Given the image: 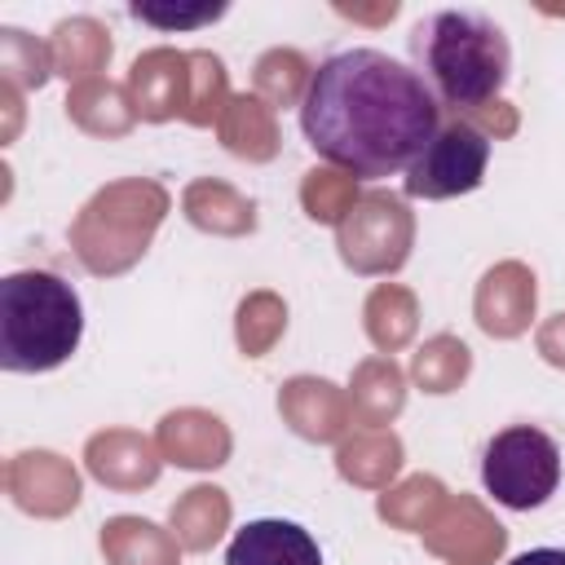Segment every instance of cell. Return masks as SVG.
<instances>
[{
    "label": "cell",
    "instance_id": "cell-4",
    "mask_svg": "<svg viewBox=\"0 0 565 565\" xmlns=\"http://www.w3.org/2000/svg\"><path fill=\"white\" fill-rule=\"evenodd\" d=\"M481 486L508 512L543 508L561 486V446L539 424L499 428L481 450Z\"/></svg>",
    "mask_w": 565,
    "mask_h": 565
},
{
    "label": "cell",
    "instance_id": "cell-6",
    "mask_svg": "<svg viewBox=\"0 0 565 565\" xmlns=\"http://www.w3.org/2000/svg\"><path fill=\"white\" fill-rule=\"evenodd\" d=\"M225 565H322L318 539L282 516L243 521L225 547Z\"/></svg>",
    "mask_w": 565,
    "mask_h": 565
},
{
    "label": "cell",
    "instance_id": "cell-5",
    "mask_svg": "<svg viewBox=\"0 0 565 565\" xmlns=\"http://www.w3.org/2000/svg\"><path fill=\"white\" fill-rule=\"evenodd\" d=\"M486 168H490L486 132L468 119H446L437 137L424 146V154L406 168L402 190L411 199H459L486 181Z\"/></svg>",
    "mask_w": 565,
    "mask_h": 565
},
{
    "label": "cell",
    "instance_id": "cell-2",
    "mask_svg": "<svg viewBox=\"0 0 565 565\" xmlns=\"http://www.w3.org/2000/svg\"><path fill=\"white\" fill-rule=\"evenodd\" d=\"M411 66L441 110L490 106L512 79V44L481 9H433L411 26Z\"/></svg>",
    "mask_w": 565,
    "mask_h": 565
},
{
    "label": "cell",
    "instance_id": "cell-7",
    "mask_svg": "<svg viewBox=\"0 0 565 565\" xmlns=\"http://www.w3.org/2000/svg\"><path fill=\"white\" fill-rule=\"evenodd\" d=\"M137 22H150V26H163V31H194V26H207L216 18L230 13V4H194V9H172V4H132L128 9Z\"/></svg>",
    "mask_w": 565,
    "mask_h": 565
},
{
    "label": "cell",
    "instance_id": "cell-3",
    "mask_svg": "<svg viewBox=\"0 0 565 565\" xmlns=\"http://www.w3.org/2000/svg\"><path fill=\"white\" fill-rule=\"evenodd\" d=\"M84 340L79 291L49 269H13L0 278V366L9 375H44L71 362Z\"/></svg>",
    "mask_w": 565,
    "mask_h": 565
},
{
    "label": "cell",
    "instance_id": "cell-1",
    "mask_svg": "<svg viewBox=\"0 0 565 565\" xmlns=\"http://www.w3.org/2000/svg\"><path fill=\"white\" fill-rule=\"evenodd\" d=\"M441 106L411 62L380 49H340L300 93V132L318 159L380 181L406 172L441 128Z\"/></svg>",
    "mask_w": 565,
    "mask_h": 565
},
{
    "label": "cell",
    "instance_id": "cell-8",
    "mask_svg": "<svg viewBox=\"0 0 565 565\" xmlns=\"http://www.w3.org/2000/svg\"><path fill=\"white\" fill-rule=\"evenodd\" d=\"M508 565H565V547H530V552H516Z\"/></svg>",
    "mask_w": 565,
    "mask_h": 565
}]
</instances>
